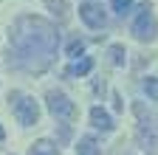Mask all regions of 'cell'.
Returning <instances> with one entry per match:
<instances>
[{
	"label": "cell",
	"instance_id": "cell-1",
	"mask_svg": "<svg viewBox=\"0 0 158 155\" xmlns=\"http://www.w3.org/2000/svg\"><path fill=\"white\" fill-rule=\"evenodd\" d=\"M56 48H59V34L51 20L34 17V14H20L9 28L6 65L20 73L40 76L54 65Z\"/></svg>",
	"mask_w": 158,
	"mask_h": 155
},
{
	"label": "cell",
	"instance_id": "cell-2",
	"mask_svg": "<svg viewBox=\"0 0 158 155\" xmlns=\"http://www.w3.org/2000/svg\"><path fill=\"white\" fill-rule=\"evenodd\" d=\"M9 104H11L14 119L23 124V127L37 124V119H40V104H37L34 96H26V93H20V90H11L9 93Z\"/></svg>",
	"mask_w": 158,
	"mask_h": 155
},
{
	"label": "cell",
	"instance_id": "cell-3",
	"mask_svg": "<svg viewBox=\"0 0 158 155\" xmlns=\"http://www.w3.org/2000/svg\"><path fill=\"white\" fill-rule=\"evenodd\" d=\"M130 34L135 37L138 43H152V40H155V34H158V23H155V17H152V11H150V3H147V0L141 3V11H138V17L133 20Z\"/></svg>",
	"mask_w": 158,
	"mask_h": 155
},
{
	"label": "cell",
	"instance_id": "cell-4",
	"mask_svg": "<svg viewBox=\"0 0 158 155\" xmlns=\"http://www.w3.org/2000/svg\"><path fill=\"white\" fill-rule=\"evenodd\" d=\"M45 104H48V110H51L54 119H62V121H73L76 119V104L68 99L62 90H48Z\"/></svg>",
	"mask_w": 158,
	"mask_h": 155
},
{
	"label": "cell",
	"instance_id": "cell-5",
	"mask_svg": "<svg viewBox=\"0 0 158 155\" xmlns=\"http://www.w3.org/2000/svg\"><path fill=\"white\" fill-rule=\"evenodd\" d=\"M79 17H82V23L88 28H93V31L107 26V14L102 11V6H96V3H82L79 6Z\"/></svg>",
	"mask_w": 158,
	"mask_h": 155
},
{
	"label": "cell",
	"instance_id": "cell-6",
	"mask_svg": "<svg viewBox=\"0 0 158 155\" xmlns=\"http://www.w3.org/2000/svg\"><path fill=\"white\" fill-rule=\"evenodd\" d=\"M135 138L141 147H150V149H158V127L152 121H141L135 130Z\"/></svg>",
	"mask_w": 158,
	"mask_h": 155
},
{
	"label": "cell",
	"instance_id": "cell-7",
	"mask_svg": "<svg viewBox=\"0 0 158 155\" xmlns=\"http://www.w3.org/2000/svg\"><path fill=\"white\" fill-rule=\"evenodd\" d=\"M90 124L96 127V130H102V133H110L116 124H113V119L107 116V110H102V107H90Z\"/></svg>",
	"mask_w": 158,
	"mask_h": 155
},
{
	"label": "cell",
	"instance_id": "cell-8",
	"mask_svg": "<svg viewBox=\"0 0 158 155\" xmlns=\"http://www.w3.org/2000/svg\"><path fill=\"white\" fill-rule=\"evenodd\" d=\"M45 9L56 17V23H65L68 17H71V6H68V0H45Z\"/></svg>",
	"mask_w": 158,
	"mask_h": 155
},
{
	"label": "cell",
	"instance_id": "cell-9",
	"mask_svg": "<svg viewBox=\"0 0 158 155\" xmlns=\"http://www.w3.org/2000/svg\"><path fill=\"white\" fill-rule=\"evenodd\" d=\"M90 71H93V59L90 56H82V59H73L65 68V76H88Z\"/></svg>",
	"mask_w": 158,
	"mask_h": 155
},
{
	"label": "cell",
	"instance_id": "cell-10",
	"mask_svg": "<svg viewBox=\"0 0 158 155\" xmlns=\"http://www.w3.org/2000/svg\"><path fill=\"white\" fill-rule=\"evenodd\" d=\"M31 155H59V147L48 138H40L31 144Z\"/></svg>",
	"mask_w": 158,
	"mask_h": 155
},
{
	"label": "cell",
	"instance_id": "cell-11",
	"mask_svg": "<svg viewBox=\"0 0 158 155\" xmlns=\"http://www.w3.org/2000/svg\"><path fill=\"white\" fill-rule=\"evenodd\" d=\"M76 155H99V144L93 135H82L76 144Z\"/></svg>",
	"mask_w": 158,
	"mask_h": 155
},
{
	"label": "cell",
	"instance_id": "cell-12",
	"mask_svg": "<svg viewBox=\"0 0 158 155\" xmlns=\"http://www.w3.org/2000/svg\"><path fill=\"white\" fill-rule=\"evenodd\" d=\"M107 56H110V62H113V65H118V68L127 62V51H124V45H118V43L107 48Z\"/></svg>",
	"mask_w": 158,
	"mask_h": 155
},
{
	"label": "cell",
	"instance_id": "cell-13",
	"mask_svg": "<svg viewBox=\"0 0 158 155\" xmlns=\"http://www.w3.org/2000/svg\"><path fill=\"white\" fill-rule=\"evenodd\" d=\"M82 54H85V40H79V37H73V40L68 43V56H73V59H79Z\"/></svg>",
	"mask_w": 158,
	"mask_h": 155
},
{
	"label": "cell",
	"instance_id": "cell-14",
	"mask_svg": "<svg viewBox=\"0 0 158 155\" xmlns=\"http://www.w3.org/2000/svg\"><path fill=\"white\" fill-rule=\"evenodd\" d=\"M144 90H147V96L152 102H158V76H147L144 79Z\"/></svg>",
	"mask_w": 158,
	"mask_h": 155
},
{
	"label": "cell",
	"instance_id": "cell-15",
	"mask_svg": "<svg viewBox=\"0 0 158 155\" xmlns=\"http://www.w3.org/2000/svg\"><path fill=\"white\" fill-rule=\"evenodd\" d=\"M110 6H113V11H116L118 17H124V14L133 9V0H110Z\"/></svg>",
	"mask_w": 158,
	"mask_h": 155
},
{
	"label": "cell",
	"instance_id": "cell-16",
	"mask_svg": "<svg viewBox=\"0 0 158 155\" xmlns=\"http://www.w3.org/2000/svg\"><path fill=\"white\" fill-rule=\"evenodd\" d=\"M68 138H71V130H68V124H62L59 127V144H68Z\"/></svg>",
	"mask_w": 158,
	"mask_h": 155
},
{
	"label": "cell",
	"instance_id": "cell-17",
	"mask_svg": "<svg viewBox=\"0 0 158 155\" xmlns=\"http://www.w3.org/2000/svg\"><path fill=\"white\" fill-rule=\"evenodd\" d=\"M6 138V130H3V124H0V141H3Z\"/></svg>",
	"mask_w": 158,
	"mask_h": 155
}]
</instances>
